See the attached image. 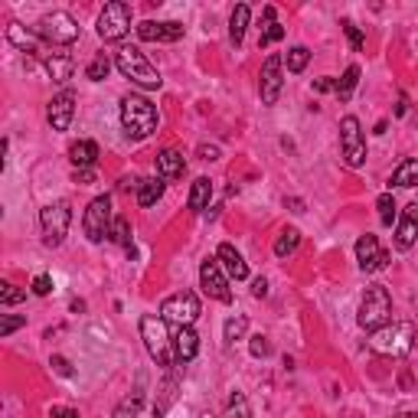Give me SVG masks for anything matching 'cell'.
I'll use <instances>...</instances> for the list:
<instances>
[{"label": "cell", "mask_w": 418, "mask_h": 418, "mask_svg": "<svg viewBox=\"0 0 418 418\" xmlns=\"http://www.w3.org/2000/svg\"><path fill=\"white\" fill-rule=\"evenodd\" d=\"M121 124L128 131V137L134 141H144L157 131V108L147 102L144 95H124L121 98Z\"/></svg>", "instance_id": "obj_1"}, {"label": "cell", "mask_w": 418, "mask_h": 418, "mask_svg": "<svg viewBox=\"0 0 418 418\" xmlns=\"http://www.w3.org/2000/svg\"><path fill=\"white\" fill-rule=\"evenodd\" d=\"M115 66H118V72L124 79H131L134 86L147 88V92H154V88L163 86L161 72H157L151 62H147V56L137 46H121L118 52H115Z\"/></svg>", "instance_id": "obj_2"}, {"label": "cell", "mask_w": 418, "mask_h": 418, "mask_svg": "<svg viewBox=\"0 0 418 418\" xmlns=\"http://www.w3.org/2000/svg\"><path fill=\"white\" fill-rule=\"evenodd\" d=\"M141 340H144L147 353H151V359H154L157 366L170 369L173 363H177L173 353H170L173 340H170V333H167V320H163L161 314H144L141 317Z\"/></svg>", "instance_id": "obj_3"}, {"label": "cell", "mask_w": 418, "mask_h": 418, "mask_svg": "<svg viewBox=\"0 0 418 418\" xmlns=\"http://www.w3.org/2000/svg\"><path fill=\"white\" fill-rule=\"evenodd\" d=\"M359 327L369 333L383 330L389 320H393V298H389V291L385 284H369L366 294H363V304H359Z\"/></svg>", "instance_id": "obj_4"}, {"label": "cell", "mask_w": 418, "mask_h": 418, "mask_svg": "<svg viewBox=\"0 0 418 418\" xmlns=\"http://www.w3.org/2000/svg\"><path fill=\"white\" fill-rule=\"evenodd\" d=\"M369 347L383 356H405L418 347V330L415 324H385L383 330L373 333Z\"/></svg>", "instance_id": "obj_5"}, {"label": "cell", "mask_w": 418, "mask_h": 418, "mask_svg": "<svg viewBox=\"0 0 418 418\" xmlns=\"http://www.w3.org/2000/svg\"><path fill=\"white\" fill-rule=\"evenodd\" d=\"M36 36L46 40L50 46H72L79 40V23L66 10H52L36 23Z\"/></svg>", "instance_id": "obj_6"}, {"label": "cell", "mask_w": 418, "mask_h": 418, "mask_svg": "<svg viewBox=\"0 0 418 418\" xmlns=\"http://www.w3.org/2000/svg\"><path fill=\"white\" fill-rule=\"evenodd\" d=\"M40 222H43V242L50 248L62 245V239L69 236V226H72V206L66 199H56V203L43 206L40 209Z\"/></svg>", "instance_id": "obj_7"}, {"label": "cell", "mask_w": 418, "mask_h": 418, "mask_svg": "<svg viewBox=\"0 0 418 418\" xmlns=\"http://www.w3.org/2000/svg\"><path fill=\"white\" fill-rule=\"evenodd\" d=\"M131 30V7L124 0H111L105 4V10L98 13V36H102L105 43H118L124 40Z\"/></svg>", "instance_id": "obj_8"}, {"label": "cell", "mask_w": 418, "mask_h": 418, "mask_svg": "<svg viewBox=\"0 0 418 418\" xmlns=\"http://www.w3.org/2000/svg\"><path fill=\"white\" fill-rule=\"evenodd\" d=\"M111 226H115V216H111V197H95L88 203L86 216H82V229H86L88 242H105L111 239Z\"/></svg>", "instance_id": "obj_9"}, {"label": "cell", "mask_w": 418, "mask_h": 418, "mask_svg": "<svg viewBox=\"0 0 418 418\" xmlns=\"http://www.w3.org/2000/svg\"><path fill=\"white\" fill-rule=\"evenodd\" d=\"M161 317L173 327H193V320L199 317V298L193 291H177L161 304Z\"/></svg>", "instance_id": "obj_10"}, {"label": "cell", "mask_w": 418, "mask_h": 418, "mask_svg": "<svg viewBox=\"0 0 418 418\" xmlns=\"http://www.w3.org/2000/svg\"><path fill=\"white\" fill-rule=\"evenodd\" d=\"M340 151H343V161L350 167H363L366 163V134H363V124H359L356 115H347L340 121Z\"/></svg>", "instance_id": "obj_11"}, {"label": "cell", "mask_w": 418, "mask_h": 418, "mask_svg": "<svg viewBox=\"0 0 418 418\" xmlns=\"http://www.w3.org/2000/svg\"><path fill=\"white\" fill-rule=\"evenodd\" d=\"M284 59L278 52H272L268 59L262 62V76H258V92H262V105H274L281 98V86H284Z\"/></svg>", "instance_id": "obj_12"}, {"label": "cell", "mask_w": 418, "mask_h": 418, "mask_svg": "<svg viewBox=\"0 0 418 418\" xmlns=\"http://www.w3.org/2000/svg\"><path fill=\"white\" fill-rule=\"evenodd\" d=\"M199 284H203V291L209 294V298L222 301V304H229V301H232L229 274L222 272L219 258H206V262L199 265Z\"/></svg>", "instance_id": "obj_13"}, {"label": "cell", "mask_w": 418, "mask_h": 418, "mask_svg": "<svg viewBox=\"0 0 418 418\" xmlns=\"http://www.w3.org/2000/svg\"><path fill=\"white\" fill-rule=\"evenodd\" d=\"M46 118H50L52 131H69L72 118H76V92H72V88H62L50 102V108H46Z\"/></svg>", "instance_id": "obj_14"}, {"label": "cell", "mask_w": 418, "mask_h": 418, "mask_svg": "<svg viewBox=\"0 0 418 418\" xmlns=\"http://www.w3.org/2000/svg\"><path fill=\"white\" fill-rule=\"evenodd\" d=\"M356 262L366 274H373V272H383L385 265H389V255H385V248L379 245L376 236H363L356 242Z\"/></svg>", "instance_id": "obj_15"}, {"label": "cell", "mask_w": 418, "mask_h": 418, "mask_svg": "<svg viewBox=\"0 0 418 418\" xmlns=\"http://www.w3.org/2000/svg\"><path fill=\"white\" fill-rule=\"evenodd\" d=\"M187 26L177 23V20H167V23H157V20H144V23H137V36L144 40V43H177L180 36H183Z\"/></svg>", "instance_id": "obj_16"}, {"label": "cell", "mask_w": 418, "mask_h": 418, "mask_svg": "<svg viewBox=\"0 0 418 418\" xmlns=\"http://www.w3.org/2000/svg\"><path fill=\"white\" fill-rule=\"evenodd\" d=\"M418 239V203H409L399 216V226H395V248L399 252H409Z\"/></svg>", "instance_id": "obj_17"}, {"label": "cell", "mask_w": 418, "mask_h": 418, "mask_svg": "<svg viewBox=\"0 0 418 418\" xmlns=\"http://www.w3.org/2000/svg\"><path fill=\"white\" fill-rule=\"evenodd\" d=\"M199 353V333L193 327H177L173 333V359L177 363H193Z\"/></svg>", "instance_id": "obj_18"}, {"label": "cell", "mask_w": 418, "mask_h": 418, "mask_svg": "<svg viewBox=\"0 0 418 418\" xmlns=\"http://www.w3.org/2000/svg\"><path fill=\"white\" fill-rule=\"evenodd\" d=\"M216 258H219V265H222V272L229 274L232 281H245L248 278V265H245V258L236 252V245H229V242H222L219 245V252H216Z\"/></svg>", "instance_id": "obj_19"}, {"label": "cell", "mask_w": 418, "mask_h": 418, "mask_svg": "<svg viewBox=\"0 0 418 418\" xmlns=\"http://www.w3.org/2000/svg\"><path fill=\"white\" fill-rule=\"evenodd\" d=\"M183 170H187V161H183V154H180V151L167 147V151H161V154H157V177L177 180V177H183Z\"/></svg>", "instance_id": "obj_20"}, {"label": "cell", "mask_w": 418, "mask_h": 418, "mask_svg": "<svg viewBox=\"0 0 418 418\" xmlns=\"http://www.w3.org/2000/svg\"><path fill=\"white\" fill-rule=\"evenodd\" d=\"M69 161L79 167H92L95 161H98V144L95 141H88V137H82V141H76V144L69 147Z\"/></svg>", "instance_id": "obj_21"}, {"label": "cell", "mask_w": 418, "mask_h": 418, "mask_svg": "<svg viewBox=\"0 0 418 418\" xmlns=\"http://www.w3.org/2000/svg\"><path fill=\"white\" fill-rule=\"evenodd\" d=\"M209 199H213V180L197 177L193 187H190V209H193V213H203L206 206H209Z\"/></svg>", "instance_id": "obj_22"}, {"label": "cell", "mask_w": 418, "mask_h": 418, "mask_svg": "<svg viewBox=\"0 0 418 418\" xmlns=\"http://www.w3.org/2000/svg\"><path fill=\"white\" fill-rule=\"evenodd\" d=\"M163 187H167V183H163V177H147V180H137V203L144 206H154L157 199L163 197Z\"/></svg>", "instance_id": "obj_23"}, {"label": "cell", "mask_w": 418, "mask_h": 418, "mask_svg": "<svg viewBox=\"0 0 418 418\" xmlns=\"http://www.w3.org/2000/svg\"><path fill=\"white\" fill-rule=\"evenodd\" d=\"M248 20H252V10H248V4H239V7L232 10V17H229V40H232V46H242V40H245V30H248Z\"/></svg>", "instance_id": "obj_24"}, {"label": "cell", "mask_w": 418, "mask_h": 418, "mask_svg": "<svg viewBox=\"0 0 418 418\" xmlns=\"http://www.w3.org/2000/svg\"><path fill=\"white\" fill-rule=\"evenodd\" d=\"M278 13H274V7H265V30H262V36H258V46H272V43H278V40H284V26L278 23Z\"/></svg>", "instance_id": "obj_25"}, {"label": "cell", "mask_w": 418, "mask_h": 418, "mask_svg": "<svg viewBox=\"0 0 418 418\" xmlns=\"http://www.w3.org/2000/svg\"><path fill=\"white\" fill-rule=\"evenodd\" d=\"M43 66L52 76V82H69V79H72V69H76L69 56H56V52H52V56H43Z\"/></svg>", "instance_id": "obj_26"}, {"label": "cell", "mask_w": 418, "mask_h": 418, "mask_svg": "<svg viewBox=\"0 0 418 418\" xmlns=\"http://www.w3.org/2000/svg\"><path fill=\"white\" fill-rule=\"evenodd\" d=\"M393 183L402 190H409V187H418V161L412 157V161H402L399 167L393 170Z\"/></svg>", "instance_id": "obj_27"}, {"label": "cell", "mask_w": 418, "mask_h": 418, "mask_svg": "<svg viewBox=\"0 0 418 418\" xmlns=\"http://www.w3.org/2000/svg\"><path fill=\"white\" fill-rule=\"evenodd\" d=\"M356 86H359V66H347V72L337 79V98L350 102V95L356 92Z\"/></svg>", "instance_id": "obj_28"}, {"label": "cell", "mask_w": 418, "mask_h": 418, "mask_svg": "<svg viewBox=\"0 0 418 418\" xmlns=\"http://www.w3.org/2000/svg\"><path fill=\"white\" fill-rule=\"evenodd\" d=\"M7 40L17 46V50H23V52H36V36L30 33V30H23L20 23H10L7 26Z\"/></svg>", "instance_id": "obj_29"}, {"label": "cell", "mask_w": 418, "mask_h": 418, "mask_svg": "<svg viewBox=\"0 0 418 418\" xmlns=\"http://www.w3.org/2000/svg\"><path fill=\"white\" fill-rule=\"evenodd\" d=\"M141 405H144V389H134V393H131L128 399H124L118 409H115V418H137Z\"/></svg>", "instance_id": "obj_30"}, {"label": "cell", "mask_w": 418, "mask_h": 418, "mask_svg": "<svg viewBox=\"0 0 418 418\" xmlns=\"http://www.w3.org/2000/svg\"><path fill=\"white\" fill-rule=\"evenodd\" d=\"M310 62V50L308 46H291L288 56H284V66H288V72H304Z\"/></svg>", "instance_id": "obj_31"}, {"label": "cell", "mask_w": 418, "mask_h": 418, "mask_svg": "<svg viewBox=\"0 0 418 418\" xmlns=\"http://www.w3.org/2000/svg\"><path fill=\"white\" fill-rule=\"evenodd\" d=\"M298 245H301V232L298 229H281V236H278V242H274V255L284 258V255H291Z\"/></svg>", "instance_id": "obj_32"}, {"label": "cell", "mask_w": 418, "mask_h": 418, "mask_svg": "<svg viewBox=\"0 0 418 418\" xmlns=\"http://www.w3.org/2000/svg\"><path fill=\"white\" fill-rule=\"evenodd\" d=\"M376 209H379V222H383V226H393L395 216H399V206H395L393 193H383V197L376 199Z\"/></svg>", "instance_id": "obj_33"}, {"label": "cell", "mask_w": 418, "mask_h": 418, "mask_svg": "<svg viewBox=\"0 0 418 418\" xmlns=\"http://www.w3.org/2000/svg\"><path fill=\"white\" fill-rule=\"evenodd\" d=\"M245 330H248V317L245 314L229 317V320H226V343L242 340V337H245Z\"/></svg>", "instance_id": "obj_34"}, {"label": "cell", "mask_w": 418, "mask_h": 418, "mask_svg": "<svg viewBox=\"0 0 418 418\" xmlns=\"http://www.w3.org/2000/svg\"><path fill=\"white\" fill-rule=\"evenodd\" d=\"M111 239L118 242L121 248H128L131 252V222L124 216H115V226H111Z\"/></svg>", "instance_id": "obj_35"}, {"label": "cell", "mask_w": 418, "mask_h": 418, "mask_svg": "<svg viewBox=\"0 0 418 418\" xmlns=\"http://www.w3.org/2000/svg\"><path fill=\"white\" fill-rule=\"evenodd\" d=\"M108 69H111V62H108V56L105 52H98L92 62H88V69H86V76L92 79V82H102L105 76H108Z\"/></svg>", "instance_id": "obj_36"}, {"label": "cell", "mask_w": 418, "mask_h": 418, "mask_svg": "<svg viewBox=\"0 0 418 418\" xmlns=\"http://www.w3.org/2000/svg\"><path fill=\"white\" fill-rule=\"evenodd\" d=\"M226 418H252V409H248V399L242 393L232 395L229 409H226Z\"/></svg>", "instance_id": "obj_37"}, {"label": "cell", "mask_w": 418, "mask_h": 418, "mask_svg": "<svg viewBox=\"0 0 418 418\" xmlns=\"http://www.w3.org/2000/svg\"><path fill=\"white\" fill-rule=\"evenodd\" d=\"M23 298H26V291L13 288V284H0V304H4V308H13V304H20Z\"/></svg>", "instance_id": "obj_38"}, {"label": "cell", "mask_w": 418, "mask_h": 418, "mask_svg": "<svg viewBox=\"0 0 418 418\" xmlns=\"http://www.w3.org/2000/svg\"><path fill=\"white\" fill-rule=\"evenodd\" d=\"M343 33H347V40H350L353 52L363 50V43H366V40H363V33H359V26L353 23V20H343Z\"/></svg>", "instance_id": "obj_39"}, {"label": "cell", "mask_w": 418, "mask_h": 418, "mask_svg": "<svg viewBox=\"0 0 418 418\" xmlns=\"http://www.w3.org/2000/svg\"><path fill=\"white\" fill-rule=\"evenodd\" d=\"M23 324H26V317H20V314H7L4 320H0V337H10V333L20 330Z\"/></svg>", "instance_id": "obj_40"}, {"label": "cell", "mask_w": 418, "mask_h": 418, "mask_svg": "<svg viewBox=\"0 0 418 418\" xmlns=\"http://www.w3.org/2000/svg\"><path fill=\"white\" fill-rule=\"evenodd\" d=\"M50 291H52V278H50V274H36V278H33V294L46 298Z\"/></svg>", "instance_id": "obj_41"}, {"label": "cell", "mask_w": 418, "mask_h": 418, "mask_svg": "<svg viewBox=\"0 0 418 418\" xmlns=\"http://www.w3.org/2000/svg\"><path fill=\"white\" fill-rule=\"evenodd\" d=\"M248 350H252V356H268V353H272V343L265 340V337H252Z\"/></svg>", "instance_id": "obj_42"}, {"label": "cell", "mask_w": 418, "mask_h": 418, "mask_svg": "<svg viewBox=\"0 0 418 418\" xmlns=\"http://www.w3.org/2000/svg\"><path fill=\"white\" fill-rule=\"evenodd\" d=\"M50 366L56 369L59 376H66V379L72 376V366H69V359H62V356H52V359H50Z\"/></svg>", "instance_id": "obj_43"}, {"label": "cell", "mask_w": 418, "mask_h": 418, "mask_svg": "<svg viewBox=\"0 0 418 418\" xmlns=\"http://www.w3.org/2000/svg\"><path fill=\"white\" fill-rule=\"evenodd\" d=\"M199 161H219V147H216V144H203V147H199Z\"/></svg>", "instance_id": "obj_44"}, {"label": "cell", "mask_w": 418, "mask_h": 418, "mask_svg": "<svg viewBox=\"0 0 418 418\" xmlns=\"http://www.w3.org/2000/svg\"><path fill=\"white\" fill-rule=\"evenodd\" d=\"M92 180H95L92 167H79V170H76V183H92Z\"/></svg>", "instance_id": "obj_45"}, {"label": "cell", "mask_w": 418, "mask_h": 418, "mask_svg": "<svg viewBox=\"0 0 418 418\" xmlns=\"http://www.w3.org/2000/svg\"><path fill=\"white\" fill-rule=\"evenodd\" d=\"M252 294H255V298H265V294H268V281H265V278H255V281H252Z\"/></svg>", "instance_id": "obj_46"}, {"label": "cell", "mask_w": 418, "mask_h": 418, "mask_svg": "<svg viewBox=\"0 0 418 418\" xmlns=\"http://www.w3.org/2000/svg\"><path fill=\"white\" fill-rule=\"evenodd\" d=\"M330 88L337 92V82H333V79H317L314 82V92H330Z\"/></svg>", "instance_id": "obj_47"}, {"label": "cell", "mask_w": 418, "mask_h": 418, "mask_svg": "<svg viewBox=\"0 0 418 418\" xmlns=\"http://www.w3.org/2000/svg\"><path fill=\"white\" fill-rule=\"evenodd\" d=\"M52 418H79V412L66 409V405H56V409H52Z\"/></svg>", "instance_id": "obj_48"}, {"label": "cell", "mask_w": 418, "mask_h": 418, "mask_svg": "<svg viewBox=\"0 0 418 418\" xmlns=\"http://www.w3.org/2000/svg\"><path fill=\"white\" fill-rule=\"evenodd\" d=\"M405 111H409V98H405V95H399V105H395V115H405Z\"/></svg>", "instance_id": "obj_49"}, {"label": "cell", "mask_w": 418, "mask_h": 418, "mask_svg": "<svg viewBox=\"0 0 418 418\" xmlns=\"http://www.w3.org/2000/svg\"><path fill=\"white\" fill-rule=\"evenodd\" d=\"M399 418H412V415H399Z\"/></svg>", "instance_id": "obj_50"}]
</instances>
